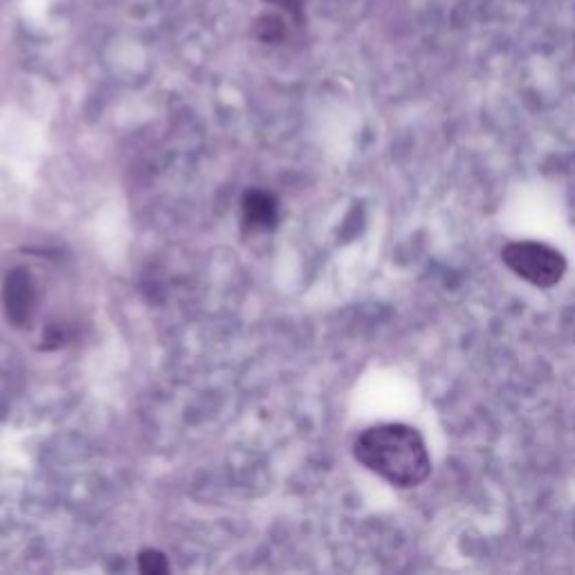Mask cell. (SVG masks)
<instances>
[{
	"label": "cell",
	"instance_id": "1",
	"mask_svg": "<svg viewBox=\"0 0 575 575\" xmlns=\"http://www.w3.org/2000/svg\"><path fill=\"white\" fill-rule=\"evenodd\" d=\"M353 454L369 472L403 490L421 486L432 474L425 438L403 423H382L364 430L355 438Z\"/></svg>",
	"mask_w": 575,
	"mask_h": 575
},
{
	"label": "cell",
	"instance_id": "2",
	"mask_svg": "<svg viewBox=\"0 0 575 575\" xmlns=\"http://www.w3.org/2000/svg\"><path fill=\"white\" fill-rule=\"evenodd\" d=\"M501 261L515 277L544 290L558 286L567 275L564 254L542 241H510L501 250Z\"/></svg>",
	"mask_w": 575,
	"mask_h": 575
},
{
	"label": "cell",
	"instance_id": "3",
	"mask_svg": "<svg viewBox=\"0 0 575 575\" xmlns=\"http://www.w3.org/2000/svg\"><path fill=\"white\" fill-rule=\"evenodd\" d=\"M3 301L7 317L14 326H27L32 322L36 310V290L32 277L23 268H16L12 275L5 279Z\"/></svg>",
	"mask_w": 575,
	"mask_h": 575
},
{
	"label": "cell",
	"instance_id": "4",
	"mask_svg": "<svg viewBox=\"0 0 575 575\" xmlns=\"http://www.w3.org/2000/svg\"><path fill=\"white\" fill-rule=\"evenodd\" d=\"M243 221L252 230H270L279 221L277 198L266 189H252L243 196Z\"/></svg>",
	"mask_w": 575,
	"mask_h": 575
},
{
	"label": "cell",
	"instance_id": "5",
	"mask_svg": "<svg viewBox=\"0 0 575 575\" xmlns=\"http://www.w3.org/2000/svg\"><path fill=\"white\" fill-rule=\"evenodd\" d=\"M257 36L261 41H268V43L279 41L281 36H284V21H281V18L275 14L261 16L257 23Z\"/></svg>",
	"mask_w": 575,
	"mask_h": 575
},
{
	"label": "cell",
	"instance_id": "6",
	"mask_svg": "<svg viewBox=\"0 0 575 575\" xmlns=\"http://www.w3.org/2000/svg\"><path fill=\"white\" fill-rule=\"evenodd\" d=\"M140 571L146 575H164L169 573V562L160 551H142L140 553Z\"/></svg>",
	"mask_w": 575,
	"mask_h": 575
}]
</instances>
